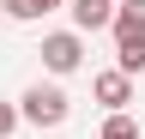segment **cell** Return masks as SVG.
I'll return each instance as SVG.
<instances>
[{
  "instance_id": "6da1fadb",
  "label": "cell",
  "mask_w": 145,
  "mask_h": 139,
  "mask_svg": "<svg viewBox=\"0 0 145 139\" xmlns=\"http://www.w3.org/2000/svg\"><path fill=\"white\" fill-rule=\"evenodd\" d=\"M67 115H72V97L61 85H30L24 109H18V121H30V127H67Z\"/></svg>"
},
{
  "instance_id": "ba28073f",
  "label": "cell",
  "mask_w": 145,
  "mask_h": 139,
  "mask_svg": "<svg viewBox=\"0 0 145 139\" xmlns=\"http://www.w3.org/2000/svg\"><path fill=\"white\" fill-rule=\"evenodd\" d=\"M6 133H18V109H12V103H0V139H6Z\"/></svg>"
},
{
  "instance_id": "52a82bcc",
  "label": "cell",
  "mask_w": 145,
  "mask_h": 139,
  "mask_svg": "<svg viewBox=\"0 0 145 139\" xmlns=\"http://www.w3.org/2000/svg\"><path fill=\"white\" fill-rule=\"evenodd\" d=\"M42 12H48L42 0H6V18H42Z\"/></svg>"
},
{
  "instance_id": "7a4b0ae2",
  "label": "cell",
  "mask_w": 145,
  "mask_h": 139,
  "mask_svg": "<svg viewBox=\"0 0 145 139\" xmlns=\"http://www.w3.org/2000/svg\"><path fill=\"white\" fill-rule=\"evenodd\" d=\"M79 61H85L79 30H54V37H42V67H48V73H79Z\"/></svg>"
},
{
  "instance_id": "8992f818",
  "label": "cell",
  "mask_w": 145,
  "mask_h": 139,
  "mask_svg": "<svg viewBox=\"0 0 145 139\" xmlns=\"http://www.w3.org/2000/svg\"><path fill=\"white\" fill-rule=\"evenodd\" d=\"M97 139H139V127H133V121H127V115H109Z\"/></svg>"
},
{
  "instance_id": "3957f363",
  "label": "cell",
  "mask_w": 145,
  "mask_h": 139,
  "mask_svg": "<svg viewBox=\"0 0 145 139\" xmlns=\"http://www.w3.org/2000/svg\"><path fill=\"white\" fill-rule=\"evenodd\" d=\"M91 97H97L109 115H121L127 103H133V79H127V73H97V79H91Z\"/></svg>"
},
{
  "instance_id": "9c48e42d",
  "label": "cell",
  "mask_w": 145,
  "mask_h": 139,
  "mask_svg": "<svg viewBox=\"0 0 145 139\" xmlns=\"http://www.w3.org/2000/svg\"><path fill=\"white\" fill-rule=\"evenodd\" d=\"M42 6H61V0H42Z\"/></svg>"
},
{
  "instance_id": "277c9868",
  "label": "cell",
  "mask_w": 145,
  "mask_h": 139,
  "mask_svg": "<svg viewBox=\"0 0 145 139\" xmlns=\"http://www.w3.org/2000/svg\"><path fill=\"white\" fill-rule=\"evenodd\" d=\"M109 30H115V55H121L115 73H127V79L145 73V30H127V24H109Z\"/></svg>"
},
{
  "instance_id": "5b68a950",
  "label": "cell",
  "mask_w": 145,
  "mask_h": 139,
  "mask_svg": "<svg viewBox=\"0 0 145 139\" xmlns=\"http://www.w3.org/2000/svg\"><path fill=\"white\" fill-rule=\"evenodd\" d=\"M115 18V0H72V24L79 30H103Z\"/></svg>"
}]
</instances>
